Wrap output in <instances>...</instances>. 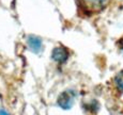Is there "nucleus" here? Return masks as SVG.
<instances>
[{"label":"nucleus","mask_w":123,"mask_h":115,"mask_svg":"<svg viewBox=\"0 0 123 115\" xmlns=\"http://www.w3.org/2000/svg\"><path fill=\"white\" fill-rule=\"evenodd\" d=\"M75 96H76V94H75L74 91H64L59 95L58 99H57V104L63 110H70L73 107V104H74Z\"/></svg>","instance_id":"obj_1"},{"label":"nucleus","mask_w":123,"mask_h":115,"mask_svg":"<svg viewBox=\"0 0 123 115\" xmlns=\"http://www.w3.org/2000/svg\"><path fill=\"white\" fill-rule=\"evenodd\" d=\"M79 1L90 12H100L108 5L110 0H79Z\"/></svg>","instance_id":"obj_2"},{"label":"nucleus","mask_w":123,"mask_h":115,"mask_svg":"<svg viewBox=\"0 0 123 115\" xmlns=\"http://www.w3.org/2000/svg\"><path fill=\"white\" fill-rule=\"evenodd\" d=\"M51 58L55 62L59 63V64H64L68 59V50L63 46H58L54 48L53 52H51Z\"/></svg>","instance_id":"obj_3"},{"label":"nucleus","mask_w":123,"mask_h":115,"mask_svg":"<svg viewBox=\"0 0 123 115\" xmlns=\"http://www.w3.org/2000/svg\"><path fill=\"white\" fill-rule=\"evenodd\" d=\"M27 44L30 50L33 51L34 53H39L43 48V42L40 37L34 36V35H29L27 38Z\"/></svg>","instance_id":"obj_4"},{"label":"nucleus","mask_w":123,"mask_h":115,"mask_svg":"<svg viewBox=\"0 0 123 115\" xmlns=\"http://www.w3.org/2000/svg\"><path fill=\"white\" fill-rule=\"evenodd\" d=\"M113 81H115L116 88H117L121 93H123V70L119 71L117 75H116Z\"/></svg>","instance_id":"obj_5"},{"label":"nucleus","mask_w":123,"mask_h":115,"mask_svg":"<svg viewBox=\"0 0 123 115\" xmlns=\"http://www.w3.org/2000/svg\"><path fill=\"white\" fill-rule=\"evenodd\" d=\"M0 115H9V114H8V112L4 111L3 109H0Z\"/></svg>","instance_id":"obj_6"}]
</instances>
